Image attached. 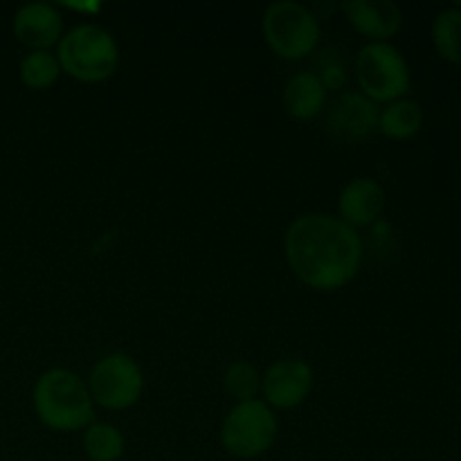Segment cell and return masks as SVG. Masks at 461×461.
Returning a JSON list of instances; mask_svg holds the SVG:
<instances>
[{
	"instance_id": "cell-1",
	"label": "cell",
	"mask_w": 461,
	"mask_h": 461,
	"mask_svg": "<svg viewBox=\"0 0 461 461\" xmlns=\"http://www.w3.org/2000/svg\"><path fill=\"white\" fill-rule=\"evenodd\" d=\"M291 270L304 286L331 293L345 288L363 266V239L331 214L297 216L284 237Z\"/></svg>"
},
{
	"instance_id": "cell-2",
	"label": "cell",
	"mask_w": 461,
	"mask_h": 461,
	"mask_svg": "<svg viewBox=\"0 0 461 461\" xmlns=\"http://www.w3.org/2000/svg\"><path fill=\"white\" fill-rule=\"evenodd\" d=\"M36 417L57 432L86 430L95 419V403L88 385L70 369H48L32 392Z\"/></svg>"
},
{
	"instance_id": "cell-3",
	"label": "cell",
	"mask_w": 461,
	"mask_h": 461,
	"mask_svg": "<svg viewBox=\"0 0 461 461\" xmlns=\"http://www.w3.org/2000/svg\"><path fill=\"white\" fill-rule=\"evenodd\" d=\"M61 70L81 84H99L113 77L120 66L115 36L104 27L84 23L61 36L57 48Z\"/></svg>"
},
{
	"instance_id": "cell-4",
	"label": "cell",
	"mask_w": 461,
	"mask_h": 461,
	"mask_svg": "<svg viewBox=\"0 0 461 461\" xmlns=\"http://www.w3.org/2000/svg\"><path fill=\"white\" fill-rule=\"evenodd\" d=\"M268 48L284 61H300L318 50L320 21L309 7L293 0L268 5L261 21Z\"/></svg>"
},
{
	"instance_id": "cell-5",
	"label": "cell",
	"mask_w": 461,
	"mask_h": 461,
	"mask_svg": "<svg viewBox=\"0 0 461 461\" xmlns=\"http://www.w3.org/2000/svg\"><path fill=\"white\" fill-rule=\"evenodd\" d=\"M356 81L374 104L403 99L410 88V68L392 43H367L356 54Z\"/></svg>"
},
{
	"instance_id": "cell-6",
	"label": "cell",
	"mask_w": 461,
	"mask_h": 461,
	"mask_svg": "<svg viewBox=\"0 0 461 461\" xmlns=\"http://www.w3.org/2000/svg\"><path fill=\"white\" fill-rule=\"evenodd\" d=\"M277 419L264 401L237 403L221 426V444L237 459H257L273 448L277 439Z\"/></svg>"
},
{
	"instance_id": "cell-7",
	"label": "cell",
	"mask_w": 461,
	"mask_h": 461,
	"mask_svg": "<svg viewBox=\"0 0 461 461\" xmlns=\"http://www.w3.org/2000/svg\"><path fill=\"white\" fill-rule=\"evenodd\" d=\"M93 403L104 410H129L140 401L144 390V374L129 354H108L95 363L88 376Z\"/></svg>"
},
{
	"instance_id": "cell-8",
	"label": "cell",
	"mask_w": 461,
	"mask_h": 461,
	"mask_svg": "<svg viewBox=\"0 0 461 461\" xmlns=\"http://www.w3.org/2000/svg\"><path fill=\"white\" fill-rule=\"evenodd\" d=\"M313 390V369L300 358L275 360L261 376V394L268 408L293 410Z\"/></svg>"
},
{
	"instance_id": "cell-9",
	"label": "cell",
	"mask_w": 461,
	"mask_h": 461,
	"mask_svg": "<svg viewBox=\"0 0 461 461\" xmlns=\"http://www.w3.org/2000/svg\"><path fill=\"white\" fill-rule=\"evenodd\" d=\"M378 104L365 97L363 93H347L338 95L336 102L329 106L324 126L333 140L345 144L363 142L374 131L378 129Z\"/></svg>"
},
{
	"instance_id": "cell-10",
	"label": "cell",
	"mask_w": 461,
	"mask_h": 461,
	"mask_svg": "<svg viewBox=\"0 0 461 461\" xmlns=\"http://www.w3.org/2000/svg\"><path fill=\"white\" fill-rule=\"evenodd\" d=\"M347 21L372 43H387L401 30L403 14L392 0H351L342 3Z\"/></svg>"
},
{
	"instance_id": "cell-11",
	"label": "cell",
	"mask_w": 461,
	"mask_h": 461,
	"mask_svg": "<svg viewBox=\"0 0 461 461\" xmlns=\"http://www.w3.org/2000/svg\"><path fill=\"white\" fill-rule=\"evenodd\" d=\"M14 36L30 50H50L63 36V16L50 3H27L14 14Z\"/></svg>"
},
{
	"instance_id": "cell-12",
	"label": "cell",
	"mask_w": 461,
	"mask_h": 461,
	"mask_svg": "<svg viewBox=\"0 0 461 461\" xmlns=\"http://www.w3.org/2000/svg\"><path fill=\"white\" fill-rule=\"evenodd\" d=\"M385 210V189L374 178H354L345 185L338 198V219L349 228H367L376 223Z\"/></svg>"
},
{
	"instance_id": "cell-13",
	"label": "cell",
	"mask_w": 461,
	"mask_h": 461,
	"mask_svg": "<svg viewBox=\"0 0 461 461\" xmlns=\"http://www.w3.org/2000/svg\"><path fill=\"white\" fill-rule=\"evenodd\" d=\"M329 90L313 70L297 72L284 88V108L297 122H311L327 106Z\"/></svg>"
},
{
	"instance_id": "cell-14",
	"label": "cell",
	"mask_w": 461,
	"mask_h": 461,
	"mask_svg": "<svg viewBox=\"0 0 461 461\" xmlns=\"http://www.w3.org/2000/svg\"><path fill=\"white\" fill-rule=\"evenodd\" d=\"M423 111L414 99H396L378 113V131L390 140H408L419 133Z\"/></svg>"
},
{
	"instance_id": "cell-15",
	"label": "cell",
	"mask_w": 461,
	"mask_h": 461,
	"mask_svg": "<svg viewBox=\"0 0 461 461\" xmlns=\"http://www.w3.org/2000/svg\"><path fill=\"white\" fill-rule=\"evenodd\" d=\"M61 72L63 70L57 54H52L50 50H30L21 59V66H18L23 86L30 90L52 88L59 77H61Z\"/></svg>"
},
{
	"instance_id": "cell-16",
	"label": "cell",
	"mask_w": 461,
	"mask_h": 461,
	"mask_svg": "<svg viewBox=\"0 0 461 461\" xmlns=\"http://www.w3.org/2000/svg\"><path fill=\"white\" fill-rule=\"evenodd\" d=\"M81 444L90 461H120L124 455V435L113 423H90Z\"/></svg>"
},
{
	"instance_id": "cell-17",
	"label": "cell",
	"mask_w": 461,
	"mask_h": 461,
	"mask_svg": "<svg viewBox=\"0 0 461 461\" xmlns=\"http://www.w3.org/2000/svg\"><path fill=\"white\" fill-rule=\"evenodd\" d=\"M432 41L446 61L461 63V9L450 7L437 14L432 23Z\"/></svg>"
},
{
	"instance_id": "cell-18",
	"label": "cell",
	"mask_w": 461,
	"mask_h": 461,
	"mask_svg": "<svg viewBox=\"0 0 461 461\" xmlns=\"http://www.w3.org/2000/svg\"><path fill=\"white\" fill-rule=\"evenodd\" d=\"M223 390L230 399L237 403H246V401H255L261 394V374L259 369L246 360H237L225 369L223 376Z\"/></svg>"
},
{
	"instance_id": "cell-19",
	"label": "cell",
	"mask_w": 461,
	"mask_h": 461,
	"mask_svg": "<svg viewBox=\"0 0 461 461\" xmlns=\"http://www.w3.org/2000/svg\"><path fill=\"white\" fill-rule=\"evenodd\" d=\"M315 68H318V79L322 81L327 90H340L347 81V66L345 59L338 50L327 48L318 54L315 59Z\"/></svg>"
}]
</instances>
